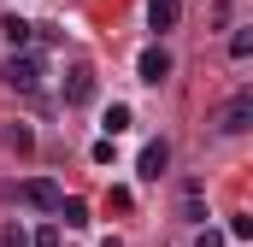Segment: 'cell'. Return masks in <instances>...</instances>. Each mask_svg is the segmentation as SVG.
Segmentation results:
<instances>
[{
	"mask_svg": "<svg viewBox=\"0 0 253 247\" xmlns=\"http://www.w3.org/2000/svg\"><path fill=\"white\" fill-rule=\"evenodd\" d=\"M218 129L224 135H242V129H253V88H242L224 112H218Z\"/></svg>",
	"mask_w": 253,
	"mask_h": 247,
	"instance_id": "7a4b0ae2",
	"label": "cell"
},
{
	"mask_svg": "<svg viewBox=\"0 0 253 247\" xmlns=\"http://www.w3.org/2000/svg\"><path fill=\"white\" fill-rule=\"evenodd\" d=\"M248 236H253V218L236 212V218H230V242H248Z\"/></svg>",
	"mask_w": 253,
	"mask_h": 247,
	"instance_id": "9a60e30c",
	"label": "cell"
},
{
	"mask_svg": "<svg viewBox=\"0 0 253 247\" xmlns=\"http://www.w3.org/2000/svg\"><path fill=\"white\" fill-rule=\"evenodd\" d=\"M165 165H171V141H147V147H141V159H135V171H141L147 183H159V177H165Z\"/></svg>",
	"mask_w": 253,
	"mask_h": 247,
	"instance_id": "5b68a950",
	"label": "cell"
},
{
	"mask_svg": "<svg viewBox=\"0 0 253 247\" xmlns=\"http://www.w3.org/2000/svg\"><path fill=\"white\" fill-rule=\"evenodd\" d=\"M0 247H30V236H24V224H6V230H0Z\"/></svg>",
	"mask_w": 253,
	"mask_h": 247,
	"instance_id": "5bb4252c",
	"label": "cell"
},
{
	"mask_svg": "<svg viewBox=\"0 0 253 247\" xmlns=\"http://www.w3.org/2000/svg\"><path fill=\"white\" fill-rule=\"evenodd\" d=\"M100 124H106V135H124V129H129V106H106Z\"/></svg>",
	"mask_w": 253,
	"mask_h": 247,
	"instance_id": "8fae6325",
	"label": "cell"
},
{
	"mask_svg": "<svg viewBox=\"0 0 253 247\" xmlns=\"http://www.w3.org/2000/svg\"><path fill=\"white\" fill-rule=\"evenodd\" d=\"M53 212H59L65 230H83V224H88V206H83V200H65V194H59V206H53Z\"/></svg>",
	"mask_w": 253,
	"mask_h": 247,
	"instance_id": "30bf717a",
	"label": "cell"
},
{
	"mask_svg": "<svg viewBox=\"0 0 253 247\" xmlns=\"http://www.w3.org/2000/svg\"><path fill=\"white\" fill-rule=\"evenodd\" d=\"M30 247H59V230H42V236H36Z\"/></svg>",
	"mask_w": 253,
	"mask_h": 247,
	"instance_id": "e0dca14e",
	"label": "cell"
},
{
	"mask_svg": "<svg viewBox=\"0 0 253 247\" xmlns=\"http://www.w3.org/2000/svg\"><path fill=\"white\" fill-rule=\"evenodd\" d=\"M18 200H24V206H36V212H53V206H59V183L30 177V183H18Z\"/></svg>",
	"mask_w": 253,
	"mask_h": 247,
	"instance_id": "3957f363",
	"label": "cell"
},
{
	"mask_svg": "<svg viewBox=\"0 0 253 247\" xmlns=\"http://www.w3.org/2000/svg\"><path fill=\"white\" fill-rule=\"evenodd\" d=\"M0 82H6V88H24V94H30V88L42 82V59H36V53H18V47H12V59L0 65Z\"/></svg>",
	"mask_w": 253,
	"mask_h": 247,
	"instance_id": "6da1fadb",
	"label": "cell"
},
{
	"mask_svg": "<svg viewBox=\"0 0 253 247\" xmlns=\"http://www.w3.org/2000/svg\"><path fill=\"white\" fill-rule=\"evenodd\" d=\"M194 247H224V230H206V224H200V236H194Z\"/></svg>",
	"mask_w": 253,
	"mask_h": 247,
	"instance_id": "2e32d148",
	"label": "cell"
},
{
	"mask_svg": "<svg viewBox=\"0 0 253 247\" xmlns=\"http://www.w3.org/2000/svg\"><path fill=\"white\" fill-rule=\"evenodd\" d=\"M230 53L248 59V53H253V30H236V36H230Z\"/></svg>",
	"mask_w": 253,
	"mask_h": 247,
	"instance_id": "4fadbf2b",
	"label": "cell"
},
{
	"mask_svg": "<svg viewBox=\"0 0 253 247\" xmlns=\"http://www.w3.org/2000/svg\"><path fill=\"white\" fill-rule=\"evenodd\" d=\"M0 36H6V41H12V47H24V41H30V36H36V24H24V18H18V12H6V18H0Z\"/></svg>",
	"mask_w": 253,
	"mask_h": 247,
	"instance_id": "9c48e42d",
	"label": "cell"
},
{
	"mask_svg": "<svg viewBox=\"0 0 253 247\" xmlns=\"http://www.w3.org/2000/svg\"><path fill=\"white\" fill-rule=\"evenodd\" d=\"M88 100H94V71L77 65V71L65 77V106H88Z\"/></svg>",
	"mask_w": 253,
	"mask_h": 247,
	"instance_id": "8992f818",
	"label": "cell"
},
{
	"mask_svg": "<svg viewBox=\"0 0 253 247\" xmlns=\"http://www.w3.org/2000/svg\"><path fill=\"white\" fill-rule=\"evenodd\" d=\"M135 77L159 88V82L171 77V53H165V47H141V59H135Z\"/></svg>",
	"mask_w": 253,
	"mask_h": 247,
	"instance_id": "277c9868",
	"label": "cell"
},
{
	"mask_svg": "<svg viewBox=\"0 0 253 247\" xmlns=\"http://www.w3.org/2000/svg\"><path fill=\"white\" fill-rule=\"evenodd\" d=\"M177 18H183V6H177V0H153V6H147V30H153V36L177 30Z\"/></svg>",
	"mask_w": 253,
	"mask_h": 247,
	"instance_id": "52a82bcc",
	"label": "cell"
},
{
	"mask_svg": "<svg viewBox=\"0 0 253 247\" xmlns=\"http://www.w3.org/2000/svg\"><path fill=\"white\" fill-rule=\"evenodd\" d=\"M6 147H18V153H30V147H36V135H30L24 124H12V129H6Z\"/></svg>",
	"mask_w": 253,
	"mask_h": 247,
	"instance_id": "7c38bea8",
	"label": "cell"
},
{
	"mask_svg": "<svg viewBox=\"0 0 253 247\" xmlns=\"http://www.w3.org/2000/svg\"><path fill=\"white\" fill-rule=\"evenodd\" d=\"M183 218L206 224V183H183Z\"/></svg>",
	"mask_w": 253,
	"mask_h": 247,
	"instance_id": "ba28073f",
	"label": "cell"
}]
</instances>
